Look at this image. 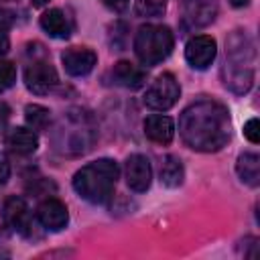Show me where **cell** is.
I'll return each instance as SVG.
<instances>
[{"label":"cell","mask_w":260,"mask_h":260,"mask_svg":"<svg viewBox=\"0 0 260 260\" xmlns=\"http://www.w3.org/2000/svg\"><path fill=\"white\" fill-rule=\"evenodd\" d=\"M30 2H32V6H45L49 0H30Z\"/></svg>","instance_id":"83f0119b"},{"label":"cell","mask_w":260,"mask_h":260,"mask_svg":"<svg viewBox=\"0 0 260 260\" xmlns=\"http://www.w3.org/2000/svg\"><path fill=\"white\" fill-rule=\"evenodd\" d=\"M37 219L41 221V225L49 232H61L67 221H69V211L65 207L63 201L51 197L45 199L39 207H37Z\"/></svg>","instance_id":"30bf717a"},{"label":"cell","mask_w":260,"mask_h":260,"mask_svg":"<svg viewBox=\"0 0 260 260\" xmlns=\"http://www.w3.org/2000/svg\"><path fill=\"white\" fill-rule=\"evenodd\" d=\"M16 81V67L10 61H0V91L12 87Z\"/></svg>","instance_id":"ffe728a7"},{"label":"cell","mask_w":260,"mask_h":260,"mask_svg":"<svg viewBox=\"0 0 260 260\" xmlns=\"http://www.w3.org/2000/svg\"><path fill=\"white\" fill-rule=\"evenodd\" d=\"M61 63H63V67L69 75L81 77V75H87L95 67L98 55L87 47H69V49L63 51Z\"/></svg>","instance_id":"9c48e42d"},{"label":"cell","mask_w":260,"mask_h":260,"mask_svg":"<svg viewBox=\"0 0 260 260\" xmlns=\"http://www.w3.org/2000/svg\"><path fill=\"white\" fill-rule=\"evenodd\" d=\"M118 173V165L112 158L91 160L73 175V189L81 199L93 205H102L112 197Z\"/></svg>","instance_id":"7a4b0ae2"},{"label":"cell","mask_w":260,"mask_h":260,"mask_svg":"<svg viewBox=\"0 0 260 260\" xmlns=\"http://www.w3.org/2000/svg\"><path fill=\"white\" fill-rule=\"evenodd\" d=\"M126 185L136 191V193H142L150 187V181H152V169H150V160L144 156V154H130L126 158Z\"/></svg>","instance_id":"ba28073f"},{"label":"cell","mask_w":260,"mask_h":260,"mask_svg":"<svg viewBox=\"0 0 260 260\" xmlns=\"http://www.w3.org/2000/svg\"><path fill=\"white\" fill-rule=\"evenodd\" d=\"M230 112L213 102L199 100L183 110L179 118V134L183 142L201 152H215L230 140Z\"/></svg>","instance_id":"6da1fadb"},{"label":"cell","mask_w":260,"mask_h":260,"mask_svg":"<svg viewBox=\"0 0 260 260\" xmlns=\"http://www.w3.org/2000/svg\"><path fill=\"white\" fill-rule=\"evenodd\" d=\"M230 2H232L234 6H244V4H248L250 0H230Z\"/></svg>","instance_id":"4316f807"},{"label":"cell","mask_w":260,"mask_h":260,"mask_svg":"<svg viewBox=\"0 0 260 260\" xmlns=\"http://www.w3.org/2000/svg\"><path fill=\"white\" fill-rule=\"evenodd\" d=\"M144 134L156 144H169L175 136V122L169 116L152 114L144 120Z\"/></svg>","instance_id":"7c38bea8"},{"label":"cell","mask_w":260,"mask_h":260,"mask_svg":"<svg viewBox=\"0 0 260 260\" xmlns=\"http://www.w3.org/2000/svg\"><path fill=\"white\" fill-rule=\"evenodd\" d=\"M12 20H14L12 12L6 10V8H0V30H6V28L12 24Z\"/></svg>","instance_id":"603a6c76"},{"label":"cell","mask_w":260,"mask_h":260,"mask_svg":"<svg viewBox=\"0 0 260 260\" xmlns=\"http://www.w3.org/2000/svg\"><path fill=\"white\" fill-rule=\"evenodd\" d=\"M217 55L215 39L209 35H197L185 45V59L193 69H207Z\"/></svg>","instance_id":"52a82bcc"},{"label":"cell","mask_w":260,"mask_h":260,"mask_svg":"<svg viewBox=\"0 0 260 260\" xmlns=\"http://www.w3.org/2000/svg\"><path fill=\"white\" fill-rule=\"evenodd\" d=\"M167 4H169V0H136L134 12L142 18H156V16L165 14Z\"/></svg>","instance_id":"d6986e66"},{"label":"cell","mask_w":260,"mask_h":260,"mask_svg":"<svg viewBox=\"0 0 260 260\" xmlns=\"http://www.w3.org/2000/svg\"><path fill=\"white\" fill-rule=\"evenodd\" d=\"M108 8H112V10H116V12H120V10H124L126 6H128V0H102Z\"/></svg>","instance_id":"d4e9b609"},{"label":"cell","mask_w":260,"mask_h":260,"mask_svg":"<svg viewBox=\"0 0 260 260\" xmlns=\"http://www.w3.org/2000/svg\"><path fill=\"white\" fill-rule=\"evenodd\" d=\"M10 179V162L6 158V154L0 150V185H4Z\"/></svg>","instance_id":"7402d4cb"},{"label":"cell","mask_w":260,"mask_h":260,"mask_svg":"<svg viewBox=\"0 0 260 260\" xmlns=\"http://www.w3.org/2000/svg\"><path fill=\"white\" fill-rule=\"evenodd\" d=\"M24 120L28 124V128L32 130H45L51 122V112L49 108L41 106V104H28L24 108Z\"/></svg>","instance_id":"ac0fdd59"},{"label":"cell","mask_w":260,"mask_h":260,"mask_svg":"<svg viewBox=\"0 0 260 260\" xmlns=\"http://www.w3.org/2000/svg\"><path fill=\"white\" fill-rule=\"evenodd\" d=\"M8 120H10V108H8V104L0 102V130H4V128H6Z\"/></svg>","instance_id":"cb8c5ba5"},{"label":"cell","mask_w":260,"mask_h":260,"mask_svg":"<svg viewBox=\"0 0 260 260\" xmlns=\"http://www.w3.org/2000/svg\"><path fill=\"white\" fill-rule=\"evenodd\" d=\"M179 95H181V87L177 77L173 73H162L148 85L144 93V104L152 110L167 112L177 104Z\"/></svg>","instance_id":"277c9868"},{"label":"cell","mask_w":260,"mask_h":260,"mask_svg":"<svg viewBox=\"0 0 260 260\" xmlns=\"http://www.w3.org/2000/svg\"><path fill=\"white\" fill-rule=\"evenodd\" d=\"M57 83H59V75H57L55 67L47 61H35L24 71V85L28 91H32L37 95L49 93Z\"/></svg>","instance_id":"5b68a950"},{"label":"cell","mask_w":260,"mask_h":260,"mask_svg":"<svg viewBox=\"0 0 260 260\" xmlns=\"http://www.w3.org/2000/svg\"><path fill=\"white\" fill-rule=\"evenodd\" d=\"M183 16L191 26H205L217 14L215 0H181Z\"/></svg>","instance_id":"8fae6325"},{"label":"cell","mask_w":260,"mask_h":260,"mask_svg":"<svg viewBox=\"0 0 260 260\" xmlns=\"http://www.w3.org/2000/svg\"><path fill=\"white\" fill-rule=\"evenodd\" d=\"M175 39L169 26L162 24H144L136 30L134 37V53L142 65L152 67L165 61L173 51Z\"/></svg>","instance_id":"3957f363"},{"label":"cell","mask_w":260,"mask_h":260,"mask_svg":"<svg viewBox=\"0 0 260 260\" xmlns=\"http://www.w3.org/2000/svg\"><path fill=\"white\" fill-rule=\"evenodd\" d=\"M6 146L16 152V154H30L37 150L39 146V138L35 134L32 128H24V126H16L6 134Z\"/></svg>","instance_id":"5bb4252c"},{"label":"cell","mask_w":260,"mask_h":260,"mask_svg":"<svg viewBox=\"0 0 260 260\" xmlns=\"http://www.w3.org/2000/svg\"><path fill=\"white\" fill-rule=\"evenodd\" d=\"M112 79L122 85V87H128V89H138L144 85L146 81V73L144 69L132 65L130 61H118L112 69Z\"/></svg>","instance_id":"4fadbf2b"},{"label":"cell","mask_w":260,"mask_h":260,"mask_svg":"<svg viewBox=\"0 0 260 260\" xmlns=\"http://www.w3.org/2000/svg\"><path fill=\"white\" fill-rule=\"evenodd\" d=\"M41 28L53 39H67L71 35V22L61 8H49L41 16Z\"/></svg>","instance_id":"9a60e30c"},{"label":"cell","mask_w":260,"mask_h":260,"mask_svg":"<svg viewBox=\"0 0 260 260\" xmlns=\"http://www.w3.org/2000/svg\"><path fill=\"white\" fill-rule=\"evenodd\" d=\"M244 136L252 144H258V140H260V126H258V120L256 118H252V120H248L244 124Z\"/></svg>","instance_id":"44dd1931"},{"label":"cell","mask_w":260,"mask_h":260,"mask_svg":"<svg viewBox=\"0 0 260 260\" xmlns=\"http://www.w3.org/2000/svg\"><path fill=\"white\" fill-rule=\"evenodd\" d=\"M183 177H185V171H183L181 158H177L175 154L165 156L162 167H160V181H162V185H167V187H179L183 183Z\"/></svg>","instance_id":"e0dca14e"},{"label":"cell","mask_w":260,"mask_h":260,"mask_svg":"<svg viewBox=\"0 0 260 260\" xmlns=\"http://www.w3.org/2000/svg\"><path fill=\"white\" fill-rule=\"evenodd\" d=\"M236 173L242 179V183L250 187H258L260 183V156L256 152H244L238 156Z\"/></svg>","instance_id":"2e32d148"},{"label":"cell","mask_w":260,"mask_h":260,"mask_svg":"<svg viewBox=\"0 0 260 260\" xmlns=\"http://www.w3.org/2000/svg\"><path fill=\"white\" fill-rule=\"evenodd\" d=\"M2 219L10 230H14L20 236H30L32 234V217H30V211H28L22 197L12 195L4 201Z\"/></svg>","instance_id":"8992f818"},{"label":"cell","mask_w":260,"mask_h":260,"mask_svg":"<svg viewBox=\"0 0 260 260\" xmlns=\"http://www.w3.org/2000/svg\"><path fill=\"white\" fill-rule=\"evenodd\" d=\"M8 49H10V41H8V35H6L4 30H0V57H2L4 53H8Z\"/></svg>","instance_id":"484cf974"}]
</instances>
